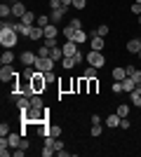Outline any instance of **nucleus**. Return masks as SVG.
<instances>
[{
    "label": "nucleus",
    "instance_id": "obj_1",
    "mask_svg": "<svg viewBox=\"0 0 141 157\" xmlns=\"http://www.w3.org/2000/svg\"><path fill=\"white\" fill-rule=\"evenodd\" d=\"M54 63H57V61H54L52 56H38V61H35V71H38V73H49L54 68Z\"/></svg>",
    "mask_w": 141,
    "mask_h": 157
},
{
    "label": "nucleus",
    "instance_id": "obj_2",
    "mask_svg": "<svg viewBox=\"0 0 141 157\" xmlns=\"http://www.w3.org/2000/svg\"><path fill=\"white\" fill-rule=\"evenodd\" d=\"M17 75L19 73L12 68V63H5L0 68V82H17Z\"/></svg>",
    "mask_w": 141,
    "mask_h": 157
},
{
    "label": "nucleus",
    "instance_id": "obj_3",
    "mask_svg": "<svg viewBox=\"0 0 141 157\" xmlns=\"http://www.w3.org/2000/svg\"><path fill=\"white\" fill-rule=\"evenodd\" d=\"M31 85H33L35 94H42L47 87V80H45V73H35L33 78H31Z\"/></svg>",
    "mask_w": 141,
    "mask_h": 157
},
{
    "label": "nucleus",
    "instance_id": "obj_4",
    "mask_svg": "<svg viewBox=\"0 0 141 157\" xmlns=\"http://www.w3.org/2000/svg\"><path fill=\"white\" fill-rule=\"evenodd\" d=\"M85 59H87V63L94 66V68H101V66L106 63V56H101V52H94V49L85 56Z\"/></svg>",
    "mask_w": 141,
    "mask_h": 157
},
{
    "label": "nucleus",
    "instance_id": "obj_5",
    "mask_svg": "<svg viewBox=\"0 0 141 157\" xmlns=\"http://www.w3.org/2000/svg\"><path fill=\"white\" fill-rule=\"evenodd\" d=\"M61 49H64V56H75V54L80 52V49H78V42H73V40H66V42L61 45Z\"/></svg>",
    "mask_w": 141,
    "mask_h": 157
},
{
    "label": "nucleus",
    "instance_id": "obj_6",
    "mask_svg": "<svg viewBox=\"0 0 141 157\" xmlns=\"http://www.w3.org/2000/svg\"><path fill=\"white\" fill-rule=\"evenodd\" d=\"M7 141H10L12 148H19L21 141H24V134H21V131H10V134H7Z\"/></svg>",
    "mask_w": 141,
    "mask_h": 157
},
{
    "label": "nucleus",
    "instance_id": "obj_7",
    "mask_svg": "<svg viewBox=\"0 0 141 157\" xmlns=\"http://www.w3.org/2000/svg\"><path fill=\"white\" fill-rule=\"evenodd\" d=\"M10 5H12V17H17V19H21V17L28 12V10H24V2H21V0H17V2H10Z\"/></svg>",
    "mask_w": 141,
    "mask_h": 157
},
{
    "label": "nucleus",
    "instance_id": "obj_8",
    "mask_svg": "<svg viewBox=\"0 0 141 157\" xmlns=\"http://www.w3.org/2000/svg\"><path fill=\"white\" fill-rule=\"evenodd\" d=\"M19 59H21V63H24V66H35V61H38V54H33V52H28V49H26V52L21 54Z\"/></svg>",
    "mask_w": 141,
    "mask_h": 157
},
{
    "label": "nucleus",
    "instance_id": "obj_9",
    "mask_svg": "<svg viewBox=\"0 0 141 157\" xmlns=\"http://www.w3.org/2000/svg\"><path fill=\"white\" fill-rule=\"evenodd\" d=\"M66 10H68V7H59V10H52V12H49V19H52V24H59V21L64 19Z\"/></svg>",
    "mask_w": 141,
    "mask_h": 157
},
{
    "label": "nucleus",
    "instance_id": "obj_10",
    "mask_svg": "<svg viewBox=\"0 0 141 157\" xmlns=\"http://www.w3.org/2000/svg\"><path fill=\"white\" fill-rule=\"evenodd\" d=\"M127 52H132V54H139L141 52V38H132L127 42Z\"/></svg>",
    "mask_w": 141,
    "mask_h": 157
},
{
    "label": "nucleus",
    "instance_id": "obj_11",
    "mask_svg": "<svg viewBox=\"0 0 141 157\" xmlns=\"http://www.w3.org/2000/svg\"><path fill=\"white\" fill-rule=\"evenodd\" d=\"M31 28L33 26H26L24 21H14V31L19 33V35H31Z\"/></svg>",
    "mask_w": 141,
    "mask_h": 157
},
{
    "label": "nucleus",
    "instance_id": "obj_12",
    "mask_svg": "<svg viewBox=\"0 0 141 157\" xmlns=\"http://www.w3.org/2000/svg\"><path fill=\"white\" fill-rule=\"evenodd\" d=\"M71 40H73V42H78V45H82V42H87V33L82 31V28H78V31L73 33V38H71Z\"/></svg>",
    "mask_w": 141,
    "mask_h": 157
},
{
    "label": "nucleus",
    "instance_id": "obj_13",
    "mask_svg": "<svg viewBox=\"0 0 141 157\" xmlns=\"http://www.w3.org/2000/svg\"><path fill=\"white\" fill-rule=\"evenodd\" d=\"M120 115H118V113H113V115H108V117H106V124L108 127H111V129H115V127H120Z\"/></svg>",
    "mask_w": 141,
    "mask_h": 157
},
{
    "label": "nucleus",
    "instance_id": "obj_14",
    "mask_svg": "<svg viewBox=\"0 0 141 157\" xmlns=\"http://www.w3.org/2000/svg\"><path fill=\"white\" fill-rule=\"evenodd\" d=\"M111 75H113L115 82H122V80L127 78V71H125V68H113V73H111Z\"/></svg>",
    "mask_w": 141,
    "mask_h": 157
},
{
    "label": "nucleus",
    "instance_id": "obj_15",
    "mask_svg": "<svg viewBox=\"0 0 141 157\" xmlns=\"http://www.w3.org/2000/svg\"><path fill=\"white\" fill-rule=\"evenodd\" d=\"M31 40H40V38H45V28H40V26H33L31 28V35H28Z\"/></svg>",
    "mask_w": 141,
    "mask_h": 157
},
{
    "label": "nucleus",
    "instance_id": "obj_16",
    "mask_svg": "<svg viewBox=\"0 0 141 157\" xmlns=\"http://www.w3.org/2000/svg\"><path fill=\"white\" fill-rule=\"evenodd\" d=\"M21 21H24L26 26H35V21H38V17H35L33 12H26L24 17H21Z\"/></svg>",
    "mask_w": 141,
    "mask_h": 157
},
{
    "label": "nucleus",
    "instance_id": "obj_17",
    "mask_svg": "<svg viewBox=\"0 0 141 157\" xmlns=\"http://www.w3.org/2000/svg\"><path fill=\"white\" fill-rule=\"evenodd\" d=\"M49 56H52L57 63H61V61H64V49H61V47H52V54H49Z\"/></svg>",
    "mask_w": 141,
    "mask_h": 157
},
{
    "label": "nucleus",
    "instance_id": "obj_18",
    "mask_svg": "<svg viewBox=\"0 0 141 157\" xmlns=\"http://www.w3.org/2000/svg\"><path fill=\"white\" fill-rule=\"evenodd\" d=\"M17 108H19L21 113H24V110H28V108H31V98H28V96H21L19 101H17Z\"/></svg>",
    "mask_w": 141,
    "mask_h": 157
},
{
    "label": "nucleus",
    "instance_id": "obj_19",
    "mask_svg": "<svg viewBox=\"0 0 141 157\" xmlns=\"http://www.w3.org/2000/svg\"><path fill=\"white\" fill-rule=\"evenodd\" d=\"M0 17H2V19H10V17H12V5L2 2V5H0Z\"/></svg>",
    "mask_w": 141,
    "mask_h": 157
},
{
    "label": "nucleus",
    "instance_id": "obj_20",
    "mask_svg": "<svg viewBox=\"0 0 141 157\" xmlns=\"http://www.w3.org/2000/svg\"><path fill=\"white\" fill-rule=\"evenodd\" d=\"M134 87H136V82H134L132 78H125V80H122V92H127V94H129Z\"/></svg>",
    "mask_w": 141,
    "mask_h": 157
},
{
    "label": "nucleus",
    "instance_id": "obj_21",
    "mask_svg": "<svg viewBox=\"0 0 141 157\" xmlns=\"http://www.w3.org/2000/svg\"><path fill=\"white\" fill-rule=\"evenodd\" d=\"M59 35V28H57V24H49V26L45 28V38H57Z\"/></svg>",
    "mask_w": 141,
    "mask_h": 157
},
{
    "label": "nucleus",
    "instance_id": "obj_22",
    "mask_svg": "<svg viewBox=\"0 0 141 157\" xmlns=\"http://www.w3.org/2000/svg\"><path fill=\"white\" fill-rule=\"evenodd\" d=\"M75 63H78V61H75V56H64V61H61V66H64L66 71H71Z\"/></svg>",
    "mask_w": 141,
    "mask_h": 157
},
{
    "label": "nucleus",
    "instance_id": "obj_23",
    "mask_svg": "<svg viewBox=\"0 0 141 157\" xmlns=\"http://www.w3.org/2000/svg\"><path fill=\"white\" fill-rule=\"evenodd\" d=\"M49 24H52V19H49V17H45V14H42V17H38V21H35V26H40V28H47Z\"/></svg>",
    "mask_w": 141,
    "mask_h": 157
},
{
    "label": "nucleus",
    "instance_id": "obj_24",
    "mask_svg": "<svg viewBox=\"0 0 141 157\" xmlns=\"http://www.w3.org/2000/svg\"><path fill=\"white\" fill-rule=\"evenodd\" d=\"M14 61V54L10 52V49H7V52H2V56H0V63L5 66V63H12Z\"/></svg>",
    "mask_w": 141,
    "mask_h": 157
},
{
    "label": "nucleus",
    "instance_id": "obj_25",
    "mask_svg": "<svg viewBox=\"0 0 141 157\" xmlns=\"http://www.w3.org/2000/svg\"><path fill=\"white\" fill-rule=\"evenodd\" d=\"M49 136L61 138V124H49Z\"/></svg>",
    "mask_w": 141,
    "mask_h": 157
},
{
    "label": "nucleus",
    "instance_id": "obj_26",
    "mask_svg": "<svg viewBox=\"0 0 141 157\" xmlns=\"http://www.w3.org/2000/svg\"><path fill=\"white\" fill-rule=\"evenodd\" d=\"M96 71H99V68H94V66H89L87 71L82 73V78H87V80H92V78H96Z\"/></svg>",
    "mask_w": 141,
    "mask_h": 157
},
{
    "label": "nucleus",
    "instance_id": "obj_27",
    "mask_svg": "<svg viewBox=\"0 0 141 157\" xmlns=\"http://www.w3.org/2000/svg\"><path fill=\"white\" fill-rule=\"evenodd\" d=\"M73 33H75V28L71 26V24H68V26L64 28V31H61V35H64V38H66V40H71V38H73Z\"/></svg>",
    "mask_w": 141,
    "mask_h": 157
},
{
    "label": "nucleus",
    "instance_id": "obj_28",
    "mask_svg": "<svg viewBox=\"0 0 141 157\" xmlns=\"http://www.w3.org/2000/svg\"><path fill=\"white\" fill-rule=\"evenodd\" d=\"M31 105H33V108H42V98H40V94H33V96H31Z\"/></svg>",
    "mask_w": 141,
    "mask_h": 157
},
{
    "label": "nucleus",
    "instance_id": "obj_29",
    "mask_svg": "<svg viewBox=\"0 0 141 157\" xmlns=\"http://www.w3.org/2000/svg\"><path fill=\"white\" fill-rule=\"evenodd\" d=\"M96 92H99V80L92 78L89 80V94H96Z\"/></svg>",
    "mask_w": 141,
    "mask_h": 157
},
{
    "label": "nucleus",
    "instance_id": "obj_30",
    "mask_svg": "<svg viewBox=\"0 0 141 157\" xmlns=\"http://www.w3.org/2000/svg\"><path fill=\"white\" fill-rule=\"evenodd\" d=\"M52 148H54V150H57V155H59V152L64 150V141H61V138H54V143H52Z\"/></svg>",
    "mask_w": 141,
    "mask_h": 157
},
{
    "label": "nucleus",
    "instance_id": "obj_31",
    "mask_svg": "<svg viewBox=\"0 0 141 157\" xmlns=\"http://www.w3.org/2000/svg\"><path fill=\"white\" fill-rule=\"evenodd\" d=\"M118 115H120V117H127L129 115V105H125V103L118 105Z\"/></svg>",
    "mask_w": 141,
    "mask_h": 157
},
{
    "label": "nucleus",
    "instance_id": "obj_32",
    "mask_svg": "<svg viewBox=\"0 0 141 157\" xmlns=\"http://www.w3.org/2000/svg\"><path fill=\"white\" fill-rule=\"evenodd\" d=\"M52 155H57V150H54L52 145H45L42 148V157H52Z\"/></svg>",
    "mask_w": 141,
    "mask_h": 157
},
{
    "label": "nucleus",
    "instance_id": "obj_33",
    "mask_svg": "<svg viewBox=\"0 0 141 157\" xmlns=\"http://www.w3.org/2000/svg\"><path fill=\"white\" fill-rule=\"evenodd\" d=\"M19 98H21V89H14V92H10V101H12V103H17Z\"/></svg>",
    "mask_w": 141,
    "mask_h": 157
},
{
    "label": "nucleus",
    "instance_id": "obj_34",
    "mask_svg": "<svg viewBox=\"0 0 141 157\" xmlns=\"http://www.w3.org/2000/svg\"><path fill=\"white\" fill-rule=\"evenodd\" d=\"M45 80H47V85H54V82H57V75H54V71L45 73Z\"/></svg>",
    "mask_w": 141,
    "mask_h": 157
},
{
    "label": "nucleus",
    "instance_id": "obj_35",
    "mask_svg": "<svg viewBox=\"0 0 141 157\" xmlns=\"http://www.w3.org/2000/svg\"><path fill=\"white\" fill-rule=\"evenodd\" d=\"M49 54H52V49H49L47 45H42L40 49H38V56H49Z\"/></svg>",
    "mask_w": 141,
    "mask_h": 157
},
{
    "label": "nucleus",
    "instance_id": "obj_36",
    "mask_svg": "<svg viewBox=\"0 0 141 157\" xmlns=\"http://www.w3.org/2000/svg\"><path fill=\"white\" fill-rule=\"evenodd\" d=\"M108 31H111V28H108V26H106V24H101V26H99V28H96V33H99L101 38H104V35H108Z\"/></svg>",
    "mask_w": 141,
    "mask_h": 157
},
{
    "label": "nucleus",
    "instance_id": "obj_37",
    "mask_svg": "<svg viewBox=\"0 0 141 157\" xmlns=\"http://www.w3.org/2000/svg\"><path fill=\"white\" fill-rule=\"evenodd\" d=\"M111 92H113V94H122V82H113Z\"/></svg>",
    "mask_w": 141,
    "mask_h": 157
},
{
    "label": "nucleus",
    "instance_id": "obj_38",
    "mask_svg": "<svg viewBox=\"0 0 141 157\" xmlns=\"http://www.w3.org/2000/svg\"><path fill=\"white\" fill-rule=\"evenodd\" d=\"M42 45H47L49 49H52V47H57V38H45V42H42Z\"/></svg>",
    "mask_w": 141,
    "mask_h": 157
},
{
    "label": "nucleus",
    "instance_id": "obj_39",
    "mask_svg": "<svg viewBox=\"0 0 141 157\" xmlns=\"http://www.w3.org/2000/svg\"><path fill=\"white\" fill-rule=\"evenodd\" d=\"M89 134H92L94 138H99V136H101V127H94V124H92V129H89Z\"/></svg>",
    "mask_w": 141,
    "mask_h": 157
},
{
    "label": "nucleus",
    "instance_id": "obj_40",
    "mask_svg": "<svg viewBox=\"0 0 141 157\" xmlns=\"http://www.w3.org/2000/svg\"><path fill=\"white\" fill-rule=\"evenodd\" d=\"M85 5H87V0H73V7H75V10H82Z\"/></svg>",
    "mask_w": 141,
    "mask_h": 157
},
{
    "label": "nucleus",
    "instance_id": "obj_41",
    "mask_svg": "<svg viewBox=\"0 0 141 157\" xmlns=\"http://www.w3.org/2000/svg\"><path fill=\"white\" fill-rule=\"evenodd\" d=\"M49 7H52V10H59V7H64V2H61V0H49Z\"/></svg>",
    "mask_w": 141,
    "mask_h": 157
},
{
    "label": "nucleus",
    "instance_id": "obj_42",
    "mask_svg": "<svg viewBox=\"0 0 141 157\" xmlns=\"http://www.w3.org/2000/svg\"><path fill=\"white\" fill-rule=\"evenodd\" d=\"M120 127H122V129H129V127H132V122H129V117H122V120H120Z\"/></svg>",
    "mask_w": 141,
    "mask_h": 157
},
{
    "label": "nucleus",
    "instance_id": "obj_43",
    "mask_svg": "<svg viewBox=\"0 0 141 157\" xmlns=\"http://www.w3.org/2000/svg\"><path fill=\"white\" fill-rule=\"evenodd\" d=\"M7 134H10V127L2 122V124H0V136H7Z\"/></svg>",
    "mask_w": 141,
    "mask_h": 157
},
{
    "label": "nucleus",
    "instance_id": "obj_44",
    "mask_svg": "<svg viewBox=\"0 0 141 157\" xmlns=\"http://www.w3.org/2000/svg\"><path fill=\"white\" fill-rule=\"evenodd\" d=\"M71 26L78 31V28H82V24H80V19H71Z\"/></svg>",
    "mask_w": 141,
    "mask_h": 157
},
{
    "label": "nucleus",
    "instance_id": "obj_45",
    "mask_svg": "<svg viewBox=\"0 0 141 157\" xmlns=\"http://www.w3.org/2000/svg\"><path fill=\"white\" fill-rule=\"evenodd\" d=\"M12 155H14V157H24V155H26V150H24V148H17Z\"/></svg>",
    "mask_w": 141,
    "mask_h": 157
},
{
    "label": "nucleus",
    "instance_id": "obj_46",
    "mask_svg": "<svg viewBox=\"0 0 141 157\" xmlns=\"http://www.w3.org/2000/svg\"><path fill=\"white\" fill-rule=\"evenodd\" d=\"M92 124L94 127H101V117H99V115H92Z\"/></svg>",
    "mask_w": 141,
    "mask_h": 157
},
{
    "label": "nucleus",
    "instance_id": "obj_47",
    "mask_svg": "<svg viewBox=\"0 0 141 157\" xmlns=\"http://www.w3.org/2000/svg\"><path fill=\"white\" fill-rule=\"evenodd\" d=\"M132 12H134L136 17H139V14H141V5H139V2H134V5H132Z\"/></svg>",
    "mask_w": 141,
    "mask_h": 157
},
{
    "label": "nucleus",
    "instance_id": "obj_48",
    "mask_svg": "<svg viewBox=\"0 0 141 157\" xmlns=\"http://www.w3.org/2000/svg\"><path fill=\"white\" fill-rule=\"evenodd\" d=\"M61 2H64V7H71V5H73V0H61Z\"/></svg>",
    "mask_w": 141,
    "mask_h": 157
},
{
    "label": "nucleus",
    "instance_id": "obj_49",
    "mask_svg": "<svg viewBox=\"0 0 141 157\" xmlns=\"http://www.w3.org/2000/svg\"><path fill=\"white\" fill-rule=\"evenodd\" d=\"M136 19H139V26H141V14H139V17H136Z\"/></svg>",
    "mask_w": 141,
    "mask_h": 157
},
{
    "label": "nucleus",
    "instance_id": "obj_50",
    "mask_svg": "<svg viewBox=\"0 0 141 157\" xmlns=\"http://www.w3.org/2000/svg\"><path fill=\"white\" fill-rule=\"evenodd\" d=\"M136 56H139V59H141V52H139V54H136Z\"/></svg>",
    "mask_w": 141,
    "mask_h": 157
},
{
    "label": "nucleus",
    "instance_id": "obj_51",
    "mask_svg": "<svg viewBox=\"0 0 141 157\" xmlns=\"http://www.w3.org/2000/svg\"><path fill=\"white\" fill-rule=\"evenodd\" d=\"M136 2H139V5H141V0H136Z\"/></svg>",
    "mask_w": 141,
    "mask_h": 157
},
{
    "label": "nucleus",
    "instance_id": "obj_52",
    "mask_svg": "<svg viewBox=\"0 0 141 157\" xmlns=\"http://www.w3.org/2000/svg\"><path fill=\"white\" fill-rule=\"evenodd\" d=\"M139 85H141V82H139Z\"/></svg>",
    "mask_w": 141,
    "mask_h": 157
}]
</instances>
